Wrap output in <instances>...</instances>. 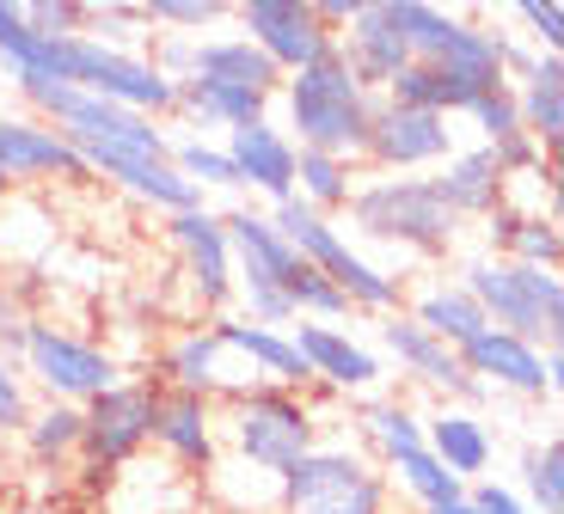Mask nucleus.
Listing matches in <instances>:
<instances>
[{
	"label": "nucleus",
	"instance_id": "nucleus-1",
	"mask_svg": "<svg viewBox=\"0 0 564 514\" xmlns=\"http://www.w3.org/2000/svg\"><path fill=\"white\" fill-rule=\"evenodd\" d=\"M282 105H289V129L301 153H332V160H356L368 141V117H375V92L344 68V56L307 62L282 80Z\"/></svg>",
	"mask_w": 564,
	"mask_h": 514
},
{
	"label": "nucleus",
	"instance_id": "nucleus-2",
	"mask_svg": "<svg viewBox=\"0 0 564 514\" xmlns=\"http://www.w3.org/2000/svg\"><path fill=\"white\" fill-rule=\"evenodd\" d=\"M460 288L473 294V306L485 313L491 331H509L534 349H558V337H564L558 270H522V264H503V258H473L460 270Z\"/></svg>",
	"mask_w": 564,
	"mask_h": 514
},
{
	"label": "nucleus",
	"instance_id": "nucleus-3",
	"mask_svg": "<svg viewBox=\"0 0 564 514\" xmlns=\"http://www.w3.org/2000/svg\"><path fill=\"white\" fill-rule=\"evenodd\" d=\"M270 227L282 233V245L295 251L301 264H313L332 288L344 294V300H350V313H356V306H362V313H393V306H399V294H405V288H399V276H387L381 264H368L362 251L325 221V215H313L301 196L276 203Z\"/></svg>",
	"mask_w": 564,
	"mask_h": 514
},
{
	"label": "nucleus",
	"instance_id": "nucleus-4",
	"mask_svg": "<svg viewBox=\"0 0 564 514\" xmlns=\"http://www.w3.org/2000/svg\"><path fill=\"white\" fill-rule=\"evenodd\" d=\"M350 221H356V233L405 245V251H417V258H442V251H454V239H460V221L442 209V196L430 190V178L356 184Z\"/></svg>",
	"mask_w": 564,
	"mask_h": 514
},
{
	"label": "nucleus",
	"instance_id": "nucleus-5",
	"mask_svg": "<svg viewBox=\"0 0 564 514\" xmlns=\"http://www.w3.org/2000/svg\"><path fill=\"white\" fill-rule=\"evenodd\" d=\"M227 429H234V447H240L246 466H258L270 478L295 472L301 459L319 447V423H313L307 398L282 386H240Z\"/></svg>",
	"mask_w": 564,
	"mask_h": 514
},
{
	"label": "nucleus",
	"instance_id": "nucleus-6",
	"mask_svg": "<svg viewBox=\"0 0 564 514\" xmlns=\"http://www.w3.org/2000/svg\"><path fill=\"white\" fill-rule=\"evenodd\" d=\"M282 514H387L393 484L350 447H313L295 472H282Z\"/></svg>",
	"mask_w": 564,
	"mask_h": 514
},
{
	"label": "nucleus",
	"instance_id": "nucleus-7",
	"mask_svg": "<svg viewBox=\"0 0 564 514\" xmlns=\"http://www.w3.org/2000/svg\"><path fill=\"white\" fill-rule=\"evenodd\" d=\"M154 404L160 386L154 380H117L111 392L80 404V459L99 466V472H117L141 447L154 441Z\"/></svg>",
	"mask_w": 564,
	"mask_h": 514
},
{
	"label": "nucleus",
	"instance_id": "nucleus-8",
	"mask_svg": "<svg viewBox=\"0 0 564 514\" xmlns=\"http://www.w3.org/2000/svg\"><path fill=\"white\" fill-rule=\"evenodd\" d=\"M25 374L37 380L56 404H74V411L123 380L117 362H111V349L86 343V337L62 331V325H43V319L31 325V337H25Z\"/></svg>",
	"mask_w": 564,
	"mask_h": 514
},
{
	"label": "nucleus",
	"instance_id": "nucleus-9",
	"mask_svg": "<svg viewBox=\"0 0 564 514\" xmlns=\"http://www.w3.org/2000/svg\"><path fill=\"white\" fill-rule=\"evenodd\" d=\"M234 19H240V37L282 80L338 50V37L313 19V0H246V7H234Z\"/></svg>",
	"mask_w": 564,
	"mask_h": 514
},
{
	"label": "nucleus",
	"instance_id": "nucleus-10",
	"mask_svg": "<svg viewBox=\"0 0 564 514\" xmlns=\"http://www.w3.org/2000/svg\"><path fill=\"white\" fill-rule=\"evenodd\" d=\"M362 153L387 172V178H399V172L442 166V160L454 153V129H448V117L405 111V105H387V98H375V117H368Z\"/></svg>",
	"mask_w": 564,
	"mask_h": 514
},
{
	"label": "nucleus",
	"instance_id": "nucleus-11",
	"mask_svg": "<svg viewBox=\"0 0 564 514\" xmlns=\"http://www.w3.org/2000/svg\"><path fill=\"white\" fill-rule=\"evenodd\" d=\"M460 368L479 380V386H509V392H522V398H546V392H558V380H564L558 349H534V343H522V337H509V331H491V325L460 349Z\"/></svg>",
	"mask_w": 564,
	"mask_h": 514
},
{
	"label": "nucleus",
	"instance_id": "nucleus-12",
	"mask_svg": "<svg viewBox=\"0 0 564 514\" xmlns=\"http://www.w3.org/2000/svg\"><path fill=\"white\" fill-rule=\"evenodd\" d=\"M0 172L7 184H86L80 147L43 117H0Z\"/></svg>",
	"mask_w": 564,
	"mask_h": 514
},
{
	"label": "nucleus",
	"instance_id": "nucleus-13",
	"mask_svg": "<svg viewBox=\"0 0 564 514\" xmlns=\"http://www.w3.org/2000/svg\"><path fill=\"white\" fill-rule=\"evenodd\" d=\"M166 233H172V245H178V258H184V276H191V294H197V306L221 313V306L234 300V245H227L221 215L184 209V215H172Z\"/></svg>",
	"mask_w": 564,
	"mask_h": 514
},
{
	"label": "nucleus",
	"instance_id": "nucleus-14",
	"mask_svg": "<svg viewBox=\"0 0 564 514\" xmlns=\"http://www.w3.org/2000/svg\"><path fill=\"white\" fill-rule=\"evenodd\" d=\"M338 56H344V68H350L368 92H387V80L411 62L393 0H362V7H356V19L344 25V37H338Z\"/></svg>",
	"mask_w": 564,
	"mask_h": 514
},
{
	"label": "nucleus",
	"instance_id": "nucleus-15",
	"mask_svg": "<svg viewBox=\"0 0 564 514\" xmlns=\"http://www.w3.org/2000/svg\"><path fill=\"white\" fill-rule=\"evenodd\" d=\"M430 190L442 196V209H448L454 221H485V215H497L509 203V178H503V166L491 160L485 141L479 147H454L436 166Z\"/></svg>",
	"mask_w": 564,
	"mask_h": 514
},
{
	"label": "nucleus",
	"instance_id": "nucleus-16",
	"mask_svg": "<svg viewBox=\"0 0 564 514\" xmlns=\"http://www.w3.org/2000/svg\"><path fill=\"white\" fill-rule=\"evenodd\" d=\"M381 337H387V349H393V362L405 368L411 380H423V386H436V392H448V398H485V386L473 374L460 368V349H448L442 337H430L423 325H411L405 313H393V319L381 325Z\"/></svg>",
	"mask_w": 564,
	"mask_h": 514
},
{
	"label": "nucleus",
	"instance_id": "nucleus-17",
	"mask_svg": "<svg viewBox=\"0 0 564 514\" xmlns=\"http://www.w3.org/2000/svg\"><path fill=\"white\" fill-rule=\"evenodd\" d=\"M295 349L301 362H307V380L319 386H338V392H368L381 380V362H375V349H362L344 325H295Z\"/></svg>",
	"mask_w": 564,
	"mask_h": 514
},
{
	"label": "nucleus",
	"instance_id": "nucleus-18",
	"mask_svg": "<svg viewBox=\"0 0 564 514\" xmlns=\"http://www.w3.org/2000/svg\"><path fill=\"white\" fill-rule=\"evenodd\" d=\"M295 141L282 135L276 123H252V129H234L227 135V160H234V178L252 184V190H264L270 203H289L295 196Z\"/></svg>",
	"mask_w": 564,
	"mask_h": 514
},
{
	"label": "nucleus",
	"instance_id": "nucleus-19",
	"mask_svg": "<svg viewBox=\"0 0 564 514\" xmlns=\"http://www.w3.org/2000/svg\"><path fill=\"white\" fill-rule=\"evenodd\" d=\"M485 92H497V86H479L473 74H454L442 68V62H405V68L387 80V105H405V111H430V117H466L473 105H479Z\"/></svg>",
	"mask_w": 564,
	"mask_h": 514
},
{
	"label": "nucleus",
	"instance_id": "nucleus-20",
	"mask_svg": "<svg viewBox=\"0 0 564 514\" xmlns=\"http://www.w3.org/2000/svg\"><path fill=\"white\" fill-rule=\"evenodd\" d=\"M154 441L166 447L178 466L209 472L215 466V404L197 392H160L154 404Z\"/></svg>",
	"mask_w": 564,
	"mask_h": 514
},
{
	"label": "nucleus",
	"instance_id": "nucleus-21",
	"mask_svg": "<svg viewBox=\"0 0 564 514\" xmlns=\"http://www.w3.org/2000/svg\"><path fill=\"white\" fill-rule=\"evenodd\" d=\"M209 331L221 337V349H240L246 362L264 374V386H282V392L313 386L307 362H301V349H295V337H289V331H270V325H252V319H215Z\"/></svg>",
	"mask_w": 564,
	"mask_h": 514
},
{
	"label": "nucleus",
	"instance_id": "nucleus-22",
	"mask_svg": "<svg viewBox=\"0 0 564 514\" xmlns=\"http://www.w3.org/2000/svg\"><path fill=\"white\" fill-rule=\"evenodd\" d=\"M485 239L503 264H522V270H558L564 258V233H558V215H528V209H497L485 215Z\"/></svg>",
	"mask_w": 564,
	"mask_h": 514
},
{
	"label": "nucleus",
	"instance_id": "nucleus-23",
	"mask_svg": "<svg viewBox=\"0 0 564 514\" xmlns=\"http://www.w3.org/2000/svg\"><path fill=\"white\" fill-rule=\"evenodd\" d=\"M509 92H516L522 135L552 160L558 141H564V62L558 56H534V68L522 74V86H509Z\"/></svg>",
	"mask_w": 564,
	"mask_h": 514
},
{
	"label": "nucleus",
	"instance_id": "nucleus-24",
	"mask_svg": "<svg viewBox=\"0 0 564 514\" xmlns=\"http://www.w3.org/2000/svg\"><path fill=\"white\" fill-rule=\"evenodd\" d=\"M184 80H221V86H252V92H282V74L258 56L246 37H197L191 43V62H184Z\"/></svg>",
	"mask_w": 564,
	"mask_h": 514
},
{
	"label": "nucleus",
	"instance_id": "nucleus-25",
	"mask_svg": "<svg viewBox=\"0 0 564 514\" xmlns=\"http://www.w3.org/2000/svg\"><path fill=\"white\" fill-rule=\"evenodd\" d=\"M423 447L436 453V466L448 478H460V484H473V478L491 466L497 441L491 429H485L473 411H442V417H423Z\"/></svg>",
	"mask_w": 564,
	"mask_h": 514
},
{
	"label": "nucleus",
	"instance_id": "nucleus-26",
	"mask_svg": "<svg viewBox=\"0 0 564 514\" xmlns=\"http://www.w3.org/2000/svg\"><path fill=\"white\" fill-rule=\"evenodd\" d=\"M221 337L203 325V331H178L166 343V356H160V392H197V398H209L215 386H221Z\"/></svg>",
	"mask_w": 564,
	"mask_h": 514
},
{
	"label": "nucleus",
	"instance_id": "nucleus-27",
	"mask_svg": "<svg viewBox=\"0 0 564 514\" xmlns=\"http://www.w3.org/2000/svg\"><path fill=\"white\" fill-rule=\"evenodd\" d=\"M178 111L184 117H197V123H209V129H252V123H264V111H270V98L264 92H252V86H221V80H178Z\"/></svg>",
	"mask_w": 564,
	"mask_h": 514
},
{
	"label": "nucleus",
	"instance_id": "nucleus-28",
	"mask_svg": "<svg viewBox=\"0 0 564 514\" xmlns=\"http://www.w3.org/2000/svg\"><path fill=\"white\" fill-rule=\"evenodd\" d=\"M411 325H423L430 337H442L448 349H466L473 337L485 331V313L473 306V294L460 288V282H436V288H423L417 306H411Z\"/></svg>",
	"mask_w": 564,
	"mask_h": 514
},
{
	"label": "nucleus",
	"instance_id": "nucleus-29",
	"mask_svg": "<svg viewBox=\"0 0 564 514\" xmlns=\"http://www.w3.org/2000/svg\"><path fill=\"white\" fill-rule=\"evenodd\" d=\"M295 196L313 215L332 221V209H350L356 196V160H332V153H295Z\"/></svg>",
	"mask_w": 564,
	"mask_h": 514
},
{
	"label": "nucleus",
	"instance_id": "nucleus-30",
	"mask_svg": "<svg viewBox=\"0 0 564 514\" xmlns=\"http://www.w3.org/2000/svg\"><path fill=\"white\" fill-rule=\"evenodd\" d=\"M25 453L37 466H62V459H80V411L74 404H50V411H31L25 423Z\"/></svg>",
	"mask_w": 564,
	"mask_h": 514
},
{
	"label": "nucleus",
	"instance_id": "nucleus-31",
	"mask_svg": "<svg viewBox=\"0 0 564 514\" xmlns=\"http://www.w3.org/2000/svg\"><path fill=\"white\" fill-rule=\"evenodd\" d=\"M522 490H528V514H564V441L546 435L540 447H528L522 459Z\"/></svg>",
	"mask_w": 564,
	"mask_h": 514
},
{
	"label": "nucleus",
	"instance_id": "nucleus-32",
	"mask_svg": "<svg viewBox=\"0 0 564 514\" xmlns=\"http://www.w3.org/2000/svg\"><path fill=\"white\" fill-rule=\"evenodd\" d=\"M387 466H393V478H399V484H405L411 496L423 502V514H430V508H442V502H460V496H466V484H460V478H448V472H442L430 447H411V453L387 459Z\"/></svg>",
	"mask_w": 564,
	"mask_h": 514
},
{
	"label": "nucleus",
	"instance_id": "nucleus-33",
	"mask_svg": "<svg viewBox=\"0 0 564 514\" xmlns=\"http://www.w3.org/2000/svg\"><path fill=\"white\" fill-rule=\"evenodd\" d=\"M172 172H178L184 184H191V190H234V160H227V147H209V141H178V147H172Z\"/></svg>",
	"mask_w": 564,
	"mask_h": 514
},
{
	"label": "nucleus",
	"instance_id": "nucleus-34",
	"mask_svg": "<svg viewBox=\"0 0 564 514\" xmlns=\"http://www.w3.org/2000/svg\"><path fill=\"white\" fill-rule=\"evenodd\" d=\"M368 435H375V447H381V459H399L411 453V447H423V417L411 411V404H375L368 411Z\"/></svg>",
	"mask_w": 564,
	"mask_h": 514
},
{
	"label": "nucleus",
	"instance_id": "nucleus-35",
	"mask_svg": "<svg viewBox=\"0 0 564 514\" xmlns=\"http://www.w3.org/2000/svg\"><path fill=\"white\" fill-rule=\"evenodd\" d=\"M141 19V0H86V37L105 43V50H129Z\"/></svg>",
	"mask_w": 564,
	"mask_h": 514
},
{
	"label": "nucleus",
	"instance_id": "nucleus-36",
	"mask_svg": "<svg viewBox=\"0 0 564 514\" xmlns=\"http://www.w3.org/2000/svg\"><path fill=\"white\" fill-rule=\"evenodd\" d=\"M141 19L148 25H178V31H209L227 19L221 0H141Z\"/></svg>",
	"mask_w": 564,
	"mask_h": 514
},
{
	"label": "nucleus",
	"instance_id": "nucleus-37",
	"mask_svg": "<svg viewBox=\"0 0 564 514\" xmlns=\"http://www.w3.org/2000/svg\"><path fill=\"white\" fill-rule=\"evenodd\" d=\"M25 13V25L37 31V37H86V0H31V7H19Z\"/></svg>",
	"mask_w": 564,
	"mask_h": 514
},
{
	"label": "nucleus",
	"instance_id": "nucleus-38",
	"mask_svg": "<svg viewBox=\"0 0 564 514\" xmlns=\"http://www.w3.org/2000/svg\"><path fill=\"white\" fill-rule=\"evenodd\" d=\"M466 117H473V123L485 129V147H497V141H509V135H522V117H516V92H509V86L485 92Z\"/></svg>",
	"mask_w": 564,
	"mask_h": 514
},
{
	"label": "nucleus",
	"instance_id": "nucleus-39",
	"mask_svg": "<svg viewBox=\"0 0 564 514\" xmlns=\"http://www.w3.org/2000/svg\"><path fill=\"white\" fill-rule=\"evenodd\" d=\"M25 423H31L25 380H19V368L0 356V435H25Z\"/></svg>",
	"mask_w": 564,
	"mask_h": 514
},
{
	"label": "nucleus",
	"instance_id": "nucleus-40",
	"mask_svg": "<svg viewBox=\"0 0 564 514\" xmlns=\"http://www.w3.org/2000/svg\"><path fill=\"white\" fill-rule=\"evenodd\" d=\"M516 13H522L528 31H534L540 56H558V50H564V7H552V0H522Z\"/></svg>",
	"mask_w": 564,
	"mask_h": 514
},
{
	"label": "nucleus",
	"instance_id": "nucleus-41",
	"mask_svg": "<svg viewBox=\"0 0 564 514\" xmlns=\"http://www.w3.org/2000/svg\"><path fill=\"white\" fill-rule=\"evenodd\" d=\"M31 325H37V319H31L25 306H19V294L0 288V356H7V362H13V356H25Z\"/></svg>",
	"mask_w": 564,
	"mask_h": 514
},
{
	"label": "nucleus",
	"instance_id": "nucleus-42",
	"mask_svg": "<svg viewBox=\"0 0 564 514\" xmlns=\"http://www.w3.org/2000/svg\"><path fill=\"white\" fill-rule=\"evenodd\" d=\"M466 502L479 514H528V502L516 496V490H503V484H466Z\"/></svg>",
	"mask_w": 564,
	"mask_h": 514
},
{
	"label": "nucleus",
	"instance_id": "nucleus-43",
	"mask_svg": "<svg viewBox=\"0 0 564 514\" xmlns=\"http://www.w3.org/2000/svg\"><path fill=\"white\" fill-rule=\"evenodd\" d=\"M0 514H80V508H62V502H13V508Z\"/></svg>",
	"mask_w": 564,
	"mask_h": 514
},
{
	"label": "nucleus",
	"instance_id": "nucleus-44",
	"mask_svg": "<svg viewBox=\"0 0 564 514\" xmlns=\"http://www.w3.org/2000/svg\"><path fill=\"white\" fill-rule=\"evenodd\" d=\"M430 514H479V508H473V502L460 496V502H442V508H430Z\"/></svg>",
	"mask_w": 564,
	"mask_h": 514
},
{
	"label": "nucleus",
	"instance_id": "nucleus-45",
	"mask_svg": "<svg viewBox=\"0 0 564 514\" xmlns=\"http://www.w3.org/2000/svg\"><path fill=\"white\" fill-rule=\"evenodd\" d=\"M7 196H13V184H7V172H0V209H7Z\"/></svg>",
	"mask_w": 564,
	"mask_h": 514
}]
</instances>
